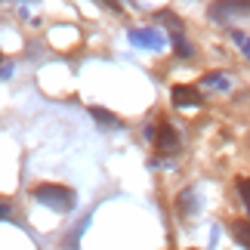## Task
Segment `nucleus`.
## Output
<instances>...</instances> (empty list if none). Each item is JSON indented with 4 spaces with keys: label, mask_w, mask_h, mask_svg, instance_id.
I'll return each mask as SVG.
<instances>
[{
    "label": "nucleus",
    "mask_w": 250,
    "mask_h": 250,
    "mask_svg": "<svg viewBox=\"0 0 250 250\" xmlns=\"http://www.w3.org/2000/svg\"><path fill=\"white\" fill-rule=\"evenodd\" d=\"M31 198L37 204L56 210V213H71V210L78 207V195H74L71 188H65V186H56V182H41V186H34Z\"/></svg>",
    "instance_id": "1"
},
{
    "label": "nucleus",
    "mask_w": 250,
    "mask_h": 250,
    "mask_svg": "<svg viewBox=\"0 0 250 250\" xmlns=\"http://www.w3.org/2000/svg\"><path fill=\"white\" fill-rule=\"evenodd\" d=\"M235 16H247V0H219V3L210 6L213 22H232Z\"/></svg>",
    "instance_id": "2"
},
{
    "label": "nucleus",
    "mask_w": 250,
    "mask_h": 250,
    "mask_svg": "<svg viewBox=\"0 0 250 250\" xmlns=\"http://www.w3.org/2000/svg\"><path fill=\"white\" fill-rule=\"evenodd\" d=\"M155 146L161 155H176L179 151V133L170 124H161V130H155Z\"/></svg>",
    "instance_id": "3"
},
{
    "label": "nucleus",
    "mask_w": 250,
    "mask_h": 250,
    "mask_svg": "<svg viewBox=\"0 0 250 250\" xmlns=\"http://www.w3.org/2000/svg\"><path fill=\"white\" fill-rule=\"evenodd\" d=\"M173 105L176 108H198L201 102H204V96H201L198 86H186V83H179V86H173Z\"/></svg>",
    "instance_id": "4"
},
{
    "label": "nucleus",
    "mask_w": 250,
    "mask_h": 250,
    "mask_svg": "<svg viewBox=\"0 0 250 250\" xmlns=\"http://www.w3.org/2000/svg\"><path fill=\"white\" fill-rule=\"evenodd\" d=\"M130 43L148 46V50H161V46H164V34H161L158 28H133V31H130Z\"/></svg>",
    "instance_id": "5"
},
{
    "label": "nucleus",
    "mask_w": 250,
    "mask_h": 250,
    "mask_svg": "<svg viewBox=\"0 0 250 250\" xmlns=\"http://www.w3.org/2000/svg\"><path fill=\"white\" fill-rule=\"evenodd\" d=\"M204 86H213V90H229L232 81H229L226 71H207L204 74Z\"/></svg>",
    "instance_id": "6"
},
{
    "label": "nucleus",
    "mask_w": 250,
    "mask_h": 250,
    "mask_svg": "<svg viewBox=\"0 0 250 250\" xmlns=\"http://www.w3.org/2000/svg\"><path fill=\"white\" fill-rule=\"evenodd\" d=\"M90 114L102 124V127H121V118H118V114H111L108 108H99V105H93Z\"/></svg>",
    "instance_id": "7"
},
{
    "label": "nucleus",
    "mask_w": 250,
    "mask_h": 250,
    "mask_svg": "<svg viewBox=\"0 0 250 250\" xmlns=\"http://www.w3.org/2000/svg\"><path fill=\"white\" fill-rule=\"evenodd\" d=\"M232 235L238 238V244H241L244 250L250 247V223H247V219H235V223H232Z\"/></svg>",
    "instance_id": "8"
},
{
    "label": "nucleus",
    "mask_w": 250,
    "mask_h": 250,
    "mask_svg": "<svg viewBox=\"0 0 250 250\" xmlns=\"http://www.w3.org/2000/svg\"><path fill=\"white\" fill-rule=\"evenodd\" d=\"M179 210L186 216H191L198 210V201H195V188H186V191H179Z\"/></svg>",
    "instance_id": "9"
},
{
    "label": "nucleus",
    "mask_w": 250,
    "mask_h": 250,
    "mask_svg": "<svg viewBox=\"0 0 250 250\" xmlns=\"http://www.w3.org/2000/svg\"><path fill=\"white\" fill-rule=\"evenodd\" d=\"M173 50H176L179 59H191V56H195V50H191V43L186 41V37H182V31L173 34Z\"/></svg>",
    "instance_id": "10"
},
{
    "label": "nucleus",
    "mask_w": 250,
    "mask_h": 250,
    "mask_svg": "<svg viewBox=\"0 0 250 250\" xmlns=\"http://www.w3.org/2000/svg\"><path fill=\"white\" fill-rule=\"evenodd\" d=\"M158 22H167V25L173 28V34H176L179 28H182V22H179V19L173 16V13H167V9H164V13H158Z\"/></svg>",
    "instance_id": "11"
},
{
    "label": "nucleus",
    "mask_w": 250,
    "mask_h": 250,
    "mask_svg": "<svg viewBox=\"0 0 250 250\" xmlns=\"http://www.w3.org/2000/svg\"><path fill=\"white\" fill-rule=\"evenodd\" d=\"M232 41L241 46V53H244V56H250V46H247V34H244V31H232Z\"/></svg>",
    "instance_id": "12"
},
{
    "label": "nucleus",
    "mask_w": 250,
    "mask_h": 250,
    "mask_svg": "<svg viewBox=\"0 0 250 250\" xmlns=\"http://www.w3.org/2000/svg\"><path fill=\"white\" fill-rule=\"evenodd\" d=\"M238 198H241V204L247 207L250 201H247V179H238Z\"/></svg>",
    "instance_id": "13"
},
{
    "label": "nucleus",
    "mask_w": 250,
    "mask_h": 250,
    "mask_svg": "<svg viewBox=\"0 0 250 250\" xmlns=\"http://www.w3.org/2000/svg\"><path fill=\"white\" fill-rule=\"evenodd\" d=\"M13 216V204L9 201H0V219H9Z\"/></svg>",
    "instance_id": "14"
},
{
    "label": "nucleus",
    "mask_w": 250,
    "mask_h": 250,
    "mask_svg": "<svg viewBox=\"0 0 250 250\" xmlns=\"http://www.w3.org/2000/svg\"><path fill=\"white\" fill-rule=\"evenodd\" d=\"M99 3H102V6H108V9H121L118 0H99Z\"/></svg>",
    "instance_id": "15"
}]
</instances>
